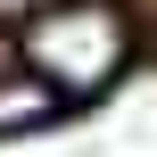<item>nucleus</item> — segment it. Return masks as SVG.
I'll list each match as a JSON object with an SVG mask.
<instances>
[{"label": "nucleus", "mask_w": 157, "mask_h": 157, "mask_svg": "<svg viewBox=\"0 0 157 157\" xmlns=\"http://www.w3.org/2000/svg\"><path fill=\"white\" fill-rule=\"evenodd\" d=\"M17 66L58 99H91L132 66V17L116 0H41L17 33Z\"/></svg>", "instance_id": "obj_1"}, {"label": "nucleus", "mask_w": 157, "mask_h": 157, "mask_svg": "<svg viewBox=\"0 0 157 157\" xmlns=\"http://www.w3.org/2000/svg\"><path fill=\"white\" fill-rule=\"evenodd\" d=\"M58 116H66V99H58L50 83H33L25 66H0V141L41 132V124H58Z\"/></svg>", "instance_id": "obj_2"}]
</instances>
